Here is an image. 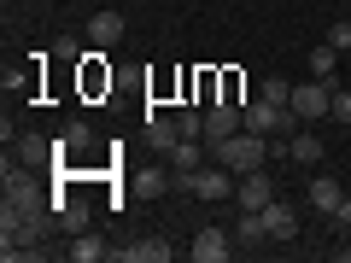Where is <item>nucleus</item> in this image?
Segmentation results:
<instances>
[{"label":"nucleus","mask_w":351,"mask_h":263,"mask_svg":"<svg viewBox=\"0 0 351 263\" xmlns=\"http://www.w3.org/2000/svg\"><path fill=\"white\" fill-rule=\"evenodd\" d=\"M234 170H223V164H211V170H176V193H193V199H234Z\"/></svg>","instance_id":"2"},{"label":"nucleus","mask_w":351,"mask_h":263,"mask_svg":"<svg viewBox=\"0 0 351 263\" xmlns=\"http://www.w3.org/2000/svg\"><path fill=\"white\" fill-rule=\"evenodd\" d=\"M199 147H205V140H188V135H182L170 152H164V158H170V170H199V158H205Z\"/></svg>","instance_id":"19"},{"label":"nucleus","mask_w":351,"mask_h":263,"mask_svg":"<svg viewBox=\"0 0 351 263\" xmlns=\"http://www.w3.org/2000/svg\"><path fill=\"white\" fill-rule=\"evenodd\" d=\"M0 88H6V94H29V71H12V64H6V76H0Z\"/></svg>","instance_id":"25"},{"label":"nucleus","mask_w":351,"mask_h":263,"mask_svg":"<svg viewBox=\"0 0 351 263\" xmlns=\"http://www.w3.org/2000/svg\"><path fill=\"white\" fill-rule=\"evenodd\" d=\"M234 246H240V240L223 234V228H199L193 246H188V258H193V263H228V258H234Z\"/></svg>","instance_id":"6"},{"label":"nucleus","mask_w":351,"mask_h":263,"mask_svg":"<svg viewBox=\"0 0 351 263\" xmlns=\"http://www.w3.org/2000/svg\"><path fill=\"white\" fill-rule=\"evenodd\" d=\"M240 129H246V117H240L234 100H211V105H205V152H211L217 140L240 135Z\"/></svg>","instance_id":"5"},{"label":"nucleus","mask_w":351,"mask_h":263,"mask_svg":"<svg viewBox=\"0 0 351 263\" xmlns=\"http://www.w3.org/2000/svg\"><path fill=\"white\" fill-rule=\"evenodd\" d=\"M135 188H141V193H152V199H158L164 188H176V170H158V164H147V170L135 175Z\"/></svg>","instance_id":"20"},{"label":"nucleus","mask_w":351,"mask_h":263,"mask_svg":"<svg viewBox=\"0 0 351 263\" xmlns=\"http://www.w3.org/2000/svg\"><path fill=\"white\" fill-rule=\"evenodd\" d=\"M88 41H94V47H117V41H123V18L117 12H94L88 18Z\"/></svg>","instance_id":"14"},{"label":"nucleus","mask_w":351,"mask_h":263,"mask_svg":"<svg viewBox=\"0 0 351 263\" xmlns=\"http://www.w3.org/2000/svg\"><path fill=\"white\" fill-rule=\"evenodd\" d=\"M293 112H299V123H316V117H334V88H328V82H316V76H311V82H293Z\"/></svg>","instance_id":"4"},{"label":"nucleus","mask_w":351,"mask_h":263,"mask_svg":"<svg viewBox=\"0 0 351 263\" xmlns=\"http://www.w3.org/2000/svg\"><path fill=\"white\" fill-rule=\"evenodd\" d=\"M53 216H59L64 234H82V228H88V199H76V193H59V199H53Z\"/></svg>","instance_id":"11"},{"label":"nucleus","mask_w":351,"mask_h":263,"mask_svg":"<svg viewBox=\"0 0 351 263\" xmlns=\"http://www.w3.org/2000/svg\"><path fill=\"white\" fill-rule=\"evenodd\" d=\"M176 129H182L188 140H205V112H193V105H182V112H176Z\"/></svg>","instance_id":"21"},{"label":"nucleus","mask_w":351,"mask_h":263,"mask_svg":"<svg viewBox=\"0 0 351 263\" xmlns=\"http://www.w3.org/2000/svg\"><path fill=\"white\" fill-rule=\"evenodd\" d=\"M328 223H334V228H351V193H346V199H339V211L328 216Z\"/></svg>","instance_id":"28"},{"label":"nucleus","mask_w":351,"mask_h":263,"mask_svg":"<svg viewBox=\"0 0 351 263\" xmlns=\"http://www.w3.org/2000/svg\"><path fill=\"white\" fill-rule=\"evenodd\" d=\"M334 117H339V123L351 129V94H346V88H339V82H334Z\"/></svg>","instance_id":"27"},{"label":"nucleus","mask_w":351,"mask_h":263,"mask_svg":"<svg viewBox=\"0 0 351 263\" xmlns=\"http://www.w3.org/2000/svg\"><path fill=\"white\" fill-rule=\"evenodd\" d=\"M263 223H269V246H287V240L299 234V211H293L287 199H269V205H263Z\"/></svg>","instance_id":"9"},{"label":"nucleus","mask_w":351,"mask_h":263,"mask_svg":"<svg viewBox=\"0 0 351 263\" xmlns=\"http://www.w3.org/2000/svg\"><path fill=\"white\" fill-rule=\"evenodd\" d=\"M53 59H59V64H82V41L59 36V47H53Z\"/></svg>","instance_id":"24"},{"label":"nucleus","mask_w":351,"mask_h":263,"mask_svg":"<svg viewBox=\"0 0 351 263\" xmlns=\"http://www.w3.org/2000/svg\"><path fill=\"white\" fill-rule=\"evenodd\" d=\"M322 152H328V147L311 135V129H293V135H287V158L304 164V170H311V164H322Z\"/></svg>","instance_id":"13"},{"label":"nucleus","mask_w":351,"mask_h":263,"mask_svg":"<svg viewBox=\"0 0 351 263\" xmlns=\"http://www.w3.org/2000/svg\"><path fill=\"white\" fill-rule=\"evenodd\" d=\"M147 140H152V152H170L176 140H182V129H176V117H147Z\"/></svg>","instance_id":"18"},{"label":"nucleus","mask_w":351,"mask_h":263,"mask_svg":"<svg viewBox=\"0 0 351 263\" xmlns=\"http://www.w3.org/2000/svg\"><path fill=\"white\" fill-rule=\"evenodd\" d=\"M304 59H311V76H316V82H328V88H334V71H339V47H334V41L311 47Z\"/></svg>","instance_id":"16"},{"label":"nucleus","mask_w":351,"mask_h":263,"mask_svg":"<svg viewBox=\"0 0 351 263\" xmlns=\"http://www.w3.org/2000/svg\"><path fill=\"white\" fill-rule=\"evenodd\" d=\"M304 199H311V205H316V211H322V216H334L346 193H339V181H334V175H316V181H311V193H304Z\"/></svg>","instance_id":"15"},{"label":"nucleus","mask_w":351,"mask_h":263,"mask_svg":"<svg viewBox=\"0 0 351 263\" xmlns=\"http://www.w3.org/2000/svg\"><path fill=\"white\" fill-rule=\"evenodd\" d=\"M346 18H351V6H346Z\"/></svg>","instance_id":"29"},{"label":"nucleus","mask_w":351,"mask_h":263,"mask_svg":"<svg viewBox=\"0 0 351 263\" xmlns=\"http://www.w3.org/2000/svg\"><path fill=\"white\" fill-rule=\"evenodd\" d=\"M258 94H263V100H276V105H287L293 100V82H287V76H263Z\"/></svg>","instance_id":"22"},{"label":"nucleus","mask_w":351,"mask_h":263,"mask_svg":"<svg viewBox=\"0 0 351 263\" xmlns=\"http://www.w3.org/2000/svg\"><path fill=\"white\" fill-rule=\"evenodd\" d=\"M240 117H246L252 135H293V129H299V112H293V105H276V100H263V94L240 105Z\"/></svg>","instance_id":"3"},{"label":"nucleus","mask_w":351,"mask_h":263,"mask_svg":"<svg viewBox=\"0 0 351 263\" xmlns=\"http://www.w3.org/2000/svg\"><path fill=\"white\" fill-rule=\"evenodd\" d=\"M234 199H240V211H263V205L276 199V181H269V170L240 175V181H234Z\"/></svg>","instance_id":"7"},{"label":"nucleus","mask_w":351,"mask_h":263,"mask_svg":"<svg viewBox=\"0 0 351 263\" xmlns=\"http://www.w3.org/2000/svg\"><path fill=\"white\" fill-rule=\"evenodd\" d=\"M12 164H24V170H41V164H59V152H53L47 135H18L12 140Z\"/></svg>","instance_id":"8"},{"label":"nucleus","mask_w":351,"mask_h":263,"mask_svg":"<svg viewBox=\"0 0 351 263\" xmlns=\"http://www.w3.org/2000/svg\"><path fill=\"white\" fill-rule=\"evenodd\" d=\"M234 240H240V246H269V223H263V211H240Z\"/></svg>","instance_id":"17"},{"label":"nucleus","mask_w":351,"mask_h":263,"mask_svg":"<svg viewBox=\"0 0 351 263\" xmlns=\"http://www.w3.org/2000/svg\"><path fill=\"white\" fill-rule=\"evenodd\" d=\"M176 246H164V240H135V246H117V263H170Z\"/></svg>","instance_id":"12"},{"label":"nucleus","mask_w":351,"mask_h":263,"mask_svg":"<svg viewBox=\"0 0 351 263\" xmlns=\"http://www.w3.org/2000/svg\"><path fill=\"white\" fill-rule=\"evenodd\" d=\"M328 41H334L339 53H351V18H334V29H328Z\"/></svg>","instance_id":"26"},{"label":"nucleus","mask_w":351,"mask_h":263,"mask_svg":"<svg viewBox=\"0 0 351 263\" xmlns=\"http://www.w3.org/2000/svg\"><path fill=\"white\" fill-rule=\"evenodd\" d=\"M64 147H71V152L94 147V129H88V123H71V129H64Z\"/></svg>","instance_id":"23"},{"label":"nucleus","mask_w":351,"mask_h":263,"mask_svg":"<svg viewBox=\"0 0 351 263\" xmlns=\"http://www.w3.org/2000/svg\"><path fill=\"white\" fill-rule=\"evenodd\" d=\"M64 258H71V263H100V258H117V246H106V240L94 234V228H82V234H71Z\"/></svg>","instance_id":"10"},{"label":"nucleus","mask_w":351,"mask_h":263,"mask_svg":"<svg viewBox=\"0 0 351 263\" xmlns=\"http://www.w3.org/2000/svg\"><path fill=\"white\" fill-rule=\"evenodd\" d=\"M211 158L223 164V170H234V175H252V170H263V164H269V135H252V129H240V135L217 140Z\"/></svg>","instance_id":"1"}]
</instances>
